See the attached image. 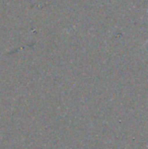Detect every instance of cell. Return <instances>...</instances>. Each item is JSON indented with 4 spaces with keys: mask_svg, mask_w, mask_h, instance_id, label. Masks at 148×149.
<instances>
[{
    "mask_svg": "<svg viewBox=\"0 0 148 149\" xmlns=\"http://www.w3.org/2000/svg\"><path fill=\"white\" fill-rule=\"evenodd\" d=\"M146 43H148V41H147V42H146Z\"/></svg>",
    "mask_w": 148,
    "mask_h": 149,
    "instance_id": "6da1fadb",
    "label": "cell"
}]
</instances>
